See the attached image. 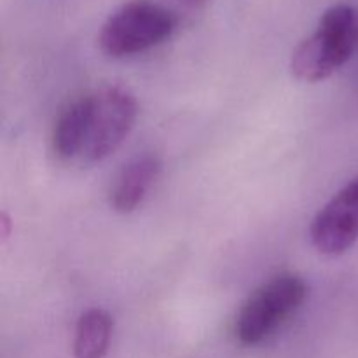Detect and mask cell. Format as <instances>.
Instances as JSON below:
<instances>
[{
	"mask_svg": "<svg viewBox=\"0 0 358 358\" xmlns=\"http://www.w3.org/2000/svg\"><path fill=\"white\" fill-rule=\"evenodd\" d=\"M358 48V7L338 3L320 17L313 35L294 51L290 70L304 83H318L341 69Z\"/></svg>",
	"mask_w": 358,
	"mask_h": 358,
	"instance_id": "1",
	"label": "cell"
},
{
	"mask_svg": "<svg viewBox=\"0 0 358 358\" xmlns=\"http://www.w3.org/2000/svg\"><path fill=\"white\" fill-rule=\"evenodd\" d=\"M90 128L80 159L98 163L114 154L135 126L138 105L131 91L119 84H107L91 93Z\"/></svg>",
	"mask_w": 358,
	"mask_h": 358,
	"instance_id": "4",
	"label": "cell"
},
{
	"mask_svg": "<svg viewBox=\"0 0 358 358\" xmlns=\"http://www.w3.org/2000/svg\"><path fill=\"white\" fill-rule=\"evenodd\" d=\"M114 320L108 311L90 308L79 317L73 338L76 358H103L110 346Z\"/></svg>",
	"mask_w": 358,
	"mask_h": 358,
	"instance_id": "8",
	"label": "cell"
},
{
	"mask_svg": "<svg viewBox=\"0 0 358 358\" xmlns=\"http://www.w3.org/2000/svg\"><path fill=\"white\" fill-rule=\"evenodd\" d=\"M93 98L90 94L70 101L56 119L52 129V149L59 159H76L83 154L90 128Z\"/></svg>",
	"mask_w": 358,
	"mask_h": 358,
	"instance_id": "7",
	"label": "cell"
},
{
	"mask_svg": "<svg viewBox=\"0 0 358 358\" xmlns=\"http://www.w3.org/2000/svg\"><path fill=\"white\" fill-rule=\"evenodd\" d=\"M177 28V16L152 0H129L107 17L98 42L105 55L122 58L163 44Z\"/></svg>",
	"mask_w": 358,
	"mask_h": 358,
	"instance_id": "2",
	"label": "cell"
},
{
	"mask_svg": "<svg viewBox=\"0 0 358 358\" xmlns=\"http://www.w3.org/2000/svg\"><path fill=\"white\" fill-rule=\"evenodd\" d=\"M163 163L157 156L143 154L129 161L110 191V205L119 213H131L147 198L161 175Z\"/></svg>",
	"mask_w": 358,
	"mask_h": 358,
	"instance_id": "6",
	"label": "cell"
},
{
	"mask_svg": "<svg viewBox=\"0 0 358 358\" xmlns=\"http://www.w3.org/2000/svg\"><path fill=\"white\" fill-rule=\"evenodd\" d=\"M315 248L341 255L358 241V177L346 184L313 219L310 229Z\"/></svg>",
	"mask_w": 358,
	"mask_h": 358,
	"instance_id": "5",
	"label": "cell"
},
{
	"mask_svg": "<svg viewBox=\"0 0 358 358\" xmlns=\"http://www.w3.org/2000/svg\"><path fill=\"white\" fill-rule=\"evenodd\" d=\"M0 234H2V240H7L10 234V219L6 212L0 215Z\"/></svg>",
	"mask_w": 358,
	"mask_h": 358,
	"instance_id": "9",
	"label": "cell"
},
{
	"mask_svg": "<svg viewBox=\"0 0 358 358\" xmlns=\"http://www.w3.org/2000/svg\"><path fill=\"white\" fill-rule=\"evenodd\" d=\"M308 297V285L299 275L282 273L255 290L240 310L234 325L236 339L255 346L268 339Z\"/></svg>",
	"mask_w": 358,
	"mask_h": 358,
	"instance_id": "3",
	"label": "cell"
}]
</instances>
